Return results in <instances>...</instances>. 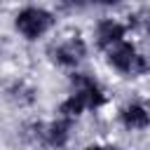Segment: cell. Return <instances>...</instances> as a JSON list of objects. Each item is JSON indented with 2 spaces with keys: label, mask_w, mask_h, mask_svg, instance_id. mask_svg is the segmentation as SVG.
Listing matches in <instances>:
<instances>
[{
  "label": "cell",
  "mask_w": 150,
  "mask_h": 150,
  "mask_svg": "<svg viewBox=\"0 0 150 150\" xmlns=\"http://www.w3.org/2000/svg\"><path fill=\"white\" fill-rule=\"evenodd\" d=\"M23 136L33 143H40L49 150H61L73 138V120L56 117L49 122H30L23 129Z\"/></svg>",
  "instance_id": "obj_3"
},
{
  "label": "cell",
  "mask_w": 150,
  "mask_h": 150,
  "mask_svg": "<svg viewBox=\"0 0 150 150\" xmlns=\"http://www.w3.org/2000/svg\"><path fill=\"white\" fill-rule=\"evenodd\" d=\"M87 54H89V45L80 33H73L47 47V59L59 68H68L70 73L77 70V66L87 59Z\"/></svg>",
  "instance_id": "obj_4"
},
{
  "label": "cell",
  "mask_w": 150,
  "mask_h": 150,
  "mask_svg": "<svg viewBox=\"0 0 150 150\" xmlns=\"http://www.w3.org/2000/svg\"><path fill=\"white\" fill-rule=\"evenodd\" d=\"M82 150H108V145H103V143H89V145H84Z\"/></svg>",
  "instance_id": "obj_9"
},
{
  "label": "cell",
  "mask_w": 150,
  "mask_h": 150,
  "mask_svg": "<svg viewBox=\"0 0 150 150\" xmlns=\"http://www.w3.org/2000/svg\"><path fill=\"white\" fill-rule=\"evenodd\" d=\"M129 23L127 21H122V19H117V16H101L96 23H94V42H96V47L98 49H110V47H115L117 42H122V40H127V35H129Z\"/></svg>",
  "instance_id": "obj_6"
},
{
  "label": "cell",
  "mask_w": 150,
  "mask_h": 150,
  "mask_svg": "<svg viewBox=\"0 0 150 150\" xmlns=\"http://www.w3.org/2000/svg\"><path fill=\"white\" fill-rule=\"evenodd\" d=\"M108 150H122V148H117V145H108Z\"/></svg>",
  "instance_id": "obj_10"
},
{
  "label": "cell",
  "mask_w": 150,
  "mask_h": 150,
  "mask_svg": "<svg viewBox=\"0 0 150 150\" xmlns=\"http://www.w3.org/2000/svg\"><path fill=\"white\" fill-rule=\"evenodd\" d=\"M117 122L127 131H143L150 127V108L143 101H127L117 108Z\"/></svg>",
  "instance_id": "obj_7"
},
{
  "label": "cell",
  "mask_w": 150,
  "mask_h": 150,
  "mask_svg": "<svg viewBox=\"0 0 150 150\" xmlns=\"http://www.w3.org/2000/svg\"><path fill=\"white\" fill-rule=\"evenodd\" d=\"M54 26H56V14L42 5H26L14 14V30L28 42L42 40Z\"/></svg>",
  "instance_id": "obj_2"
},
{
  "label": "cell",
  "mask_w": 150,
  "mask_h": 150,
  "mask_svg": "<svg viewBox=\"0 0 150 150\" xmlns=\"http://www.w3.org/2000/svg\"><path fill=\"white\" fill-rule=\"evenodd\" d=\"M103 54H105V63L122 77H143L150 73V59L143 52H138V47L129 38L105 49Z\"/></svg>",
  "instance_id": "obj_1"
},
{
  "label": "cell",
  "mask_w": 150,
  "mask_h": 150,
  "mask_svg": "<svg viewBox=\"0 0 150 150\" xmlns=\"http://www.w3.org/2000/svg\"><path fill=\"white\" fill-rule=\"evenodd\" d=\"M5 96H7L9 103H14L19 108H28V105H33L38 101V89L26 80H14V82L7 84Z\"/></svg>",
  "instance_id": "obj_8"
},
{
  "label": "cell",
  "mask_w": 150,
  "mask_h": 150,
  "mask_svg": "<svg viewBox=\"0 0 150 150\" xmlns=\"http://www.w3.org/2000/svg\"><path fill=\"white\" fill-rule=\"evenodd\" d=\"M68 84H70V94H75L87 110H98L108 103V91L105 87L91 75V73H82V70H73L68 75Z\"/></svg>",
  "instance_id": "obj_5"
}]
</instances>
